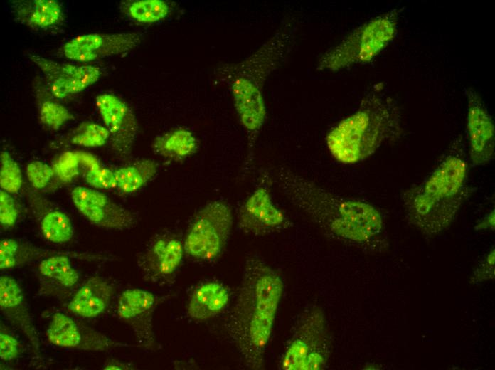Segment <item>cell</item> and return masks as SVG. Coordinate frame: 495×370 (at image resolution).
<instances>
[{
  "label": "cell",
  "instance_id": "836d02e7",
  "mask_svg": "<svg viewBox=\"0 0 495 370\" xmlns=\"http://www.w3.org/2000/svg\"><path fill=\"white\" fill-rule=\"evenodd\" d=\"M85 179L87 184L95 189H111L117 187L114 171L102 166L85 172Z\"/></svg>",
  "mask_w": 495,
  "mask_h": 370
},
{
  "label": "cell",
  "instance_id": "ac0fdd59",
  "mask_svg": "<svg viewBox=\"0 0 495 370\" xmlns=\"http://www.w3.org/2000/svg\"><path fill=\"white\" fill-rule=\"evenodd\" d=\"M0 307L5 317L26 336L36 355L40 353V342L22 289L12 277L0 278Z\"/></svg>",
  "mask_w": 495,
  "mask_h": 370
},
{
  "label": "cell",
  "instance_id": "8992f818",
  "mask_svg": "<svg viewBox=\"0 0 495 370\" xmlns=\"http://www.w3.org/2000/svg\"><path fill=\"white\" fill-rule=\"evenodd\" d=\"M403 9H393L361 24L319 58L318 70L337 71L372 61L395 38Z\"/></svg>",
  "mask_w": 495,
  "mask_h": 370
},
{
  "label": "cell",
  "instance_id": "cb8c5ba5",
  "mask_svg": "<svg viewBox=\"0 0 495 370\" xmlns=\"http://www.w3.org/2000/svg\"><path fill=\"white\" fill-rule=\"evenodd\" d=\"M151 147L159 156L179 161L193 155L197 151L198 143L192 132L179 127L157 136Z\"/></svg>",
  "mask_w": 495,
  "mask_h": 370
},
{
  "label": "cell",
  "instance_id": "74e56055",
  "mask_svg": "<svg viewBox=\"0 0 495 370\" xmlns=\"http://www.w3.org/2000/svg\"><path fill=\"white\" fill-rule=\"evenodd\" d=\"M102 369L105 370H128L135 368L134 366L131 364L121 361L115 359H110L105 362Z\"/></svg>",
  "mask_w": 495,
  "mask_h": 370
},
{
  "label": "cell",
  "instance_id": "4316f807",
  "mask_svg": "<svg viewBox=\"0 0 495 370\" xmlns=\"http://www.w3.org/2000/svg\"><path fill=\"white\" fill-rule=\"evenodd\" d=\"M121 10L136 23L150 24L165 19L172 7L164 0H135L123 2Z\"/></svg>",
  "mask_w": 495,
  "mask_h": 370
},
{
  "label": "cell",
  "instance_id": "8d00e7d4",
  "mask_svg": "<svg viewBox=\"0 0 495 370\" xmlns=\"http://www.w3.org/2000/svg\"><path fill=\"white\" fill-rule=\"evenodd\" d=\"M77 152L80 166L85 170V172L102 166L100 160L92 154L83 151Z\"/></svg>",
  "mask_w": 495,
  "mask_h": 370
},
{
  "label": "cell",
  "instance_id": "f1b7e54d",
  "mask_svg": "<svg viewBox=\"0 0 495 370\" xmlns=\"http://www.w3.org/2000/svg\"><path fill=\"white\" fill-rule=\"evenodd\" d=\"M110 137L105 127L92 122H83L69 134L68 141L73 144L95 148L103 146Z\"/></svg>",
  "mask_w": 495,
  "mask_h": 370
},
{
  "label": "cell",
  "instance_id": "4fadbf2b",
  "mask_svg": "<svg viewBox=\"0 0 495 370\" xmlns=\"http://www.w3.org/2000/svg\"><path fill=\"white\" fill-rule=\"evenodd\" d=\"M71 199L78 211L97 226L124 230L136 224L132 212L95 189L77 186L71 191Z\"/></svg>",
  "mask_w": 495,
  "mask_h": 370
},
{
  "label": "cell",
  "instance_id": "83f0119b",
  "mask_svg": "<svg viewBox=\"0 0 495 370\" xmlns=\"http://www.w3.org/2000/svg\"><path fill=\"white\" fill-rule=\"evenodd\" d=\"M39 270L42 275L67 287H73L79 280V274L72 266L70 257L66 255H53L42 260Z\"/></svg>",
  "mask_w": 495,
  "mask_h": 370
},
{
  "label": "cell",
  "instance_id": "e575fe53",
  "mask_svg": "<svg viewBox=\"0 0 495 370\" xmlns=\"http://www.w3.org/2000/svg\"><path fill=\"white\" fill-rule=\"evenodd\" d=\"M23 345L12 334L1 328L0 358L4 361H11L21 356Z\"/></svg>",
  "mask_w": 495,
  "mask_h": 370
},
{
  "label": "cell",
  "instance_id": "1f68e13d",
  "mask_svg": "<svg viewBox=\"0 0 495 370\" xmlns=\"http://www.w3.org/2000/svg\"><path fill=\"white\" fill-rule=\"evenodd\" d=\"M26 176L32 188L39 190L46 187L54 176L52 166L41 161H33L26 166Z\"/></svg>",
  "mask_w": 495,
  "mask_h": 370
},
{
  "label": "cell",
  "instance_id": "d4e9b609",
  "mask_svg": "<svg viewBox=\"0 0 495 370\" xmlns=\"http://www.w3.org/2000/svg\"><path fill=\"white\" fill-rule=\"evenodd\" d=\"M158 164L152 159H142L114 170L117 189L122 194L137 191L156 174Z\"/></svg>",
  "mask_w": 495,
  "mask_h": 370
},
{
  "label": "cell",
  "instance_id": "7c38bea8",
  "mask_svg": "<svg viewBox=\"0 0 495 370\" xmlns=\"http://www.w3.org/2000/svg\"><path fill=\"white\" fill-rule=\"evenodd\" d=\"M46 337L55 346L85 351H105L130 346L111 339L63 312H55L53 315Z\"/></svg>",
  "mask_w": 495,
  "mask_h": 370
},
{
  "label": "cell",
  "instance_id": "2e32d148",
  "mask_svg": "<svg viewBox=\"0 0 495 370\" xmlns=\"http://www.w3.org/2000/svg\"><path fill=\"white\" fill-rule=\"evenodd\" d=\"M238 224L246 233L264 236L284 228L287 219L274 204L269 191L261 186L256 189L242 205Z\"/></svg>",
  "mask_w": 495,
  "mask_h": 370
},
{
  "label": "cell",
  "instance_id": "e0dca14e",
  "mask_svg": "<svg viewBox=\"0 0 495 370\" xmlns=\"http://www.w3.org/2000/svg\"><path fill=\"white\" fill-rule=\"evenodd\" d=\"M185 253L183 243L174 236L160 235L153 239L138 259V265L147 281L153 283L169 280L178 270Z\"/></svg>",
  "mask_w": 495,
  "mask_h": 370
},
{
  "label": "cell",
  "instance_id": "52a82bcc",
  "mask_svg": "<svg viewBox=\"0 0 495 370\" xmlns=\"http://www.w3.org/2000/svg\"><path fill=\"white\" fill-rule=\"evenodd\" d=\"M329 354L330 340L324 314L313 307L305 310L298 320L280 366L283 370L322 369Z\"/></svg>",
  "mask_w": 495,
  "mask_h": 370
},
{
  "label": "cell",
  "instance_id": "8fae6325",
  "mask_svg": "<svg viewBox=\"0 0 495 370\" xmlns=\"http://www.w3.org/2000/svg\"><path fill=\"white\" fill-rule=\"evenodd\" d=\"M143 36L135 32L88 33L77 36L63 48L64 56L78 62H90L99 58L126 53L137 48Z\"/></svg>",
  "mask_w": 495,
  "mask_h": 370
},
{
  "label": "cell",
  "instance_id": "d6a6232c",
  "mask_svg": "<svg viewBox=\"0 0 495 370\" xmlns=\"http://www.w3.org/2000/svg\"><path fill=\"white\" fill-rule=\"evenodd\" d=\"M19 210L11 194L1 189L0 222L4 228L13 227L18 218Z\"/></svg>",
  "mask_w": 495,
  "mask_h": 370
},
{
  "label": "cell",
  "instance_id": "ba28073f",
  "mask_svg": "<svg viewBox=\"0 0 495 370\" xmlns=\"http://www.w3.org/2000/svg\"><path fill=\"white\" fill-rule=\"evenodd\" d=\"M233 223L228 204L222 201L207 204L196 213L187 231L183 242L185 253L202 261L217 258L228 241Z\"/></svg>",
  "mask_w": 495,
  "mask_h": 370
},
{
  "label": "cell",
  "instance_id": "f35d334b",
  "mask_svg": "<svg viewBox=\"0 0 495 370\" xmlns=\"http://www.w3.org/2000/svg\"><path fill=\"white\" fill-rule=\"evenodd\" d=\"M476 230L494 229V209L489 213L482 220L474 227Z\"/></svg>",
  "mask_w": 495,
  "mask_h": 370
},
{
  "label": "cell",
  "instance_id": "d590c367",
  "mask_svg": "<svg viewBox=\"0 0 495 370\" xmlns=\"http://www.w3.org/2000/svg\"><path fill=\"white\" fill-rule=\"evenodd\" d=\"M494 248L490 250L486 254L477 270L474 272V276H476L477 280H482L492 278L494 276Z\"/></svg>",
  "mask_w": 495,
  "mask_h": 370
},
{
  "label": "cell",
  "instance_id": "7402d4cb",
  "mask_svg": "<svg viewBox=\"0 0 495 370\" xmlns=\"http://www.w3.org/2000/svg\"><path fill=\"white\" fill-rule=\"evenodd\" d=\"M229 302V292L221 283L210 281L201 284L191 294L187 312L196 321H206L220 313Z\"/></svg>",
  "mask_w": 495,
  "mask_h": 370
},
{
  "label": "cell",
  "instance_id": "484cf974",
  "mask_svg": "<svg viewBox=\"0 0 495 370\" xmlns=\"http://www.w3.org/2000/svg\"><path fill=\"white\" fill-rule=\"evenodd\" d=\"M34 90L39 119L43 125L53 130H58L67 122L73 119L71 112L58 102L39 81L36 82Z\"/></svg>",
  "mask_w": 495,
  "mask_h": 370
},
{
  "label": "cell",
  "instance_id": "9a60e30c",
  "mask_svg": "<svg viewBox=\"0 0 495 370\" xmlns=\"http://www.w3.org/2000/svg\"><path fill=\"white\" fill-rule=\"evenodd\" d=\"M156 305L152 292L130 288L120 295L117 305L119 317L132 328L140 344L148 349L155 344L153 314Z\"/></svg>",
  "mask_w": 495,
  "mask_h": 370
},
{
  "label": "cell",
  "instance_id": "5bb4252c",
  "mask_svg": "<svg viewBox=\"0 0 495 370\" xmlns=\"http://www.w3.org/2000/svg\"><path fill=\"white\" fill-rule=\"evenodd\" d=\"M28 56L42 71L49 91L55 99H63L85 90L100 76V69L95 66L64 64L38 55Z\"/></svg>",
  "mask_w": 495,
  "mask_h": 370
},
{
  "label": "cell",
  "instance_id": "ffe728a7",
  "mask_svg": "<svg viewBox=\"0 0 495 370\" xmlns=\"http://www.w3.org/2000/svg\"><path fill=\"white\" fill-rule=\"evenodd\" d=\"M115 293L112 285L100 276L87 279L77 290L68 309L82 318H95L108 307Z\"/></svg>",
  "mask_w": 495,
  "mask_h": 370
},
{
  "label": "cell",
  "instance_id": "f546056e",
  "mask_svg": "<svg viewBox=\"0 0 495 370\" xmlns=\"http://www.w3.org/2000/svg\"><path fill=\"white\" fill-rule=\"evenodd\" d=\"M23 184L21 170L18 163L6 151L0 153V186L13 194L19 191Z\"/></svg>",
  "mask_w": 495,
  "mask_h": 370
},
{
  "label": "cell",
  "instance_id": "d6986e66",
  "mask_svg": "<svg viewBox=\"0 0 495 370\" xmlns=\"http://www.w3.org/2000/svg\"><path fill=\"white\" fill-rule=\"evenodd\" d=\"M37 190L28 188L26 191L28 204L38 221L43 236L55 243L70 241L74 235L73 223L60 208L41 196Z\"/></svg>",
  "mask_w": 495,
  "mask_h": 370
},
{
  "label": "cell",
  "instance_id": "277c9868",
  "mask_svg": "<svg viewBox=\"0 0 495 370\" xmlns=\"http://www.w3.org/2000/svg\"><path fill=\"white\" fill-rule=\"evenodd\" d=\"M469 162L458 137L424 179L403 191L406 218L425 236L433 237L447 229L470 196Z\"/></svg>",
  "mask_w": 495,
  "mask_h": 370
},
{
  "label": "cell",
  "instance_id": "3957f363",
  "mask_svg": "<svg viewBox=\"0 0 495 370\" xmlns=\"http://www.w3.org/2000/svg\"><path fill=\"white\" fill-rule=\"evenodd\" d=\"M296 21L285 18L273 35L244 60L217 67V79L230 91L239 120L246 131L250 152L265 124L267 110L263 95L271 73L282 65L294 48Z\"/></svg>",
  "mask_w": 495,
  "mask_h": 370
},
{
  "label": "cell",
  "instance_id": "603a6c76",
  "mask_svg": "<svg viewBox=\"0 0 495 370\" xmlns=\"http://www.w3.org/2000/svg\"><path fill=\"white\" fill-rule=\"evenodd\" d=\"M14 11L18 19L37 28H49L63 20V9L55 0H33L16 4Z\"/></svg>",
  "mask_w": 495,
  "mask_h": 370
},
{
  "label": "cell",
  "instance_id": "44dd1931",
  "mask_svg": "<svg viewBox=\"0 0 495 370\" xmlns=\"http://www.w3.org/2000/svg\"><path fill=\"white\" fill-rule=\"evenodd\" d=\"M66 255L75 258H90L85 253L57 251L45 249L33 244L14 238H4L0 242V268L1 270L11 269L27 265L33 261L57 255Z\"/></svg>",
  "mask_w": 495,
  "mask_h": 370
},
{
  "label": "cell",
  "instance_id": "4dcf8cb0",
  "mask_svg": "<svg viewBox=\"0 0 495 370\" xmlns=\"http://www.w3.org/2000/svg\"><path fill=\"white\" fill-rule=\"evenodd\" d=\"M54 176L62 184L72 181L79 174L80 164L77 151H67L60 154L52 166Z\"/></svg>",
  "mask_w": 495,
  "mask_h": 370
},
{
  "label": "cell",
  "instance_id": "6da1fadb",
  "mask_svg": "<svg viewBox=\"0 0 495 370\" xmlns=\"http://www.w3.org/2000/svg\"><path fill=\"white\" fill-rule=\"evenodd\" d=\"M283 290L280 275L265 260L257 256L246 260L225 329L243 363L250 369L264 367Z\"/></svg>",
  "mask_w": 495,
  "mask_h": 370
},
{
  "label": "cell",
  "instance_id": "9c48e42d",
  "mask_svg": "<svg viewBox=\"0 0 495 370\" xmlns=\"http://www.w3.org/2000/svg\"><path fill=\"white\" fill-rule=\"evenodd\" d=\"M465 92L469 160L474 166H484L494 159V123L479 93L472 88Z\"/></svg>",
  "mask_w": 495,
  "mask_h": 370
},
{
  "label": "cell",
  "instance_id": "7a4b0ae2",
  "mask_svg": "<svg viewBox=\"0 0 495 370\" xmlns=\"http://www.w3.org/2000/svg\"><path fill=\"white\" fill-rule=\"evenodd\" d=\"M274 180L293 206L332 236L366 245L384 231L381 213L368 202L336 194L284 167L275 171Z\"/></svg>",
  "mask_w": 495,
  "mask_h": 370
},
{
  "label": "cell",
  "instance_id": "5b68a950",
  "mask_svg": "<svg viewBox=\"0 0 495 370\" xmlns=\"http://www.w3.org/2000/svg\"><path fill=\"white\" fill-rule=\"evenodd\" d=\"M403 134L400 107L381 85L363 97L358 108L336 124L326 137L331 157L343 164L363 162L383 144Z\"/></svg>",
  "mask_w": 495,
  "mask_h": 370
},
{
  "label": "cell",
  "instance_id": "30bf717a",
  "mask_svg": "<svg viewBox=\"0 0 495 370\" xmlns=\"http://www.w3.org/2000/svg\"><path fill=\"white\" fill-rule=\"evenodd\" d=\"M96 105L110 133L115 155L125 159L130 156L138 132V122L132 109L111 93L97 96Z\"/></svg>",
  "mask_w": 495,
  "mask_h": 370
}]
</instances>
